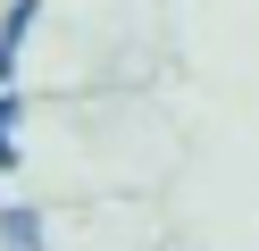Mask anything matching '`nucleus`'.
Masks as SVG:
<instances>
[{
  "instance_id": "f257e3e1",
  "label": "nucleus",
  "mask_w": 259,
  "mask_h": 251,
  "mask_svg": "<svg viewBox=\"0 0 259 251\" xmlns=\"http://www.w3.org/2000/svg\"><path fill=\"white\" fill-rule=\"evenodd\" d=\"M25 25H34V0H9V25H0V84H17V50H25Z\"/></svg>"
},
{
  "instance_id": "f03ea898",
  "label": "nucleus",
  "mask_w": 259,
  "mask_h": 251,
  "mask_svg": "<svg viewBox=\"0 0 259 251\" xmlns=\"http://www.w3.org/2000/svg\"><path fill=\"white\" fill-rule=\"evenodd\" d=\"M0 243L9 251H42V218L34 209H0Z\"/></svg>"
},
{
  "instance_id": "7ed1b4c3",
  "label": "nucleus",
  "mask_w": 259,
  "mask_h": 251,
  "mask_svg": "<svg viewBox=\"0 0 259 251\" xmlns=\"http://www.w3.org/2000/svg\"><path fill=\"white\" fill-rule=\"evenodd\" d=\"M0 167H17V92L0 84Z\"/></svg>"
}]
</instances>
